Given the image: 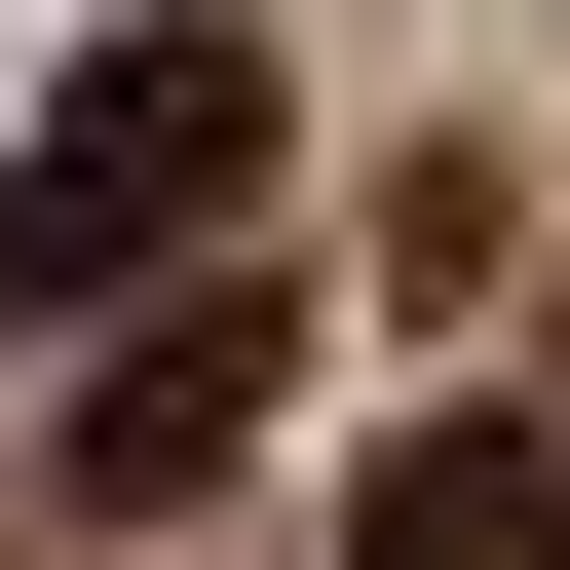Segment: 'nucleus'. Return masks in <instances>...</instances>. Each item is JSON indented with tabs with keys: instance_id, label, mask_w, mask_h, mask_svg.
<instances>
[{
	"instance_id": "nucleus-1",
	"label": "nucleus",
	"mask_w": 570,
	"mask_h": 570,
	"mask_svg": "<svg viewBox=\"0 0 570 570\" xmlns=\"http://www.w3.org/2000/svg\"><path fill=\"white\" fill-rule=\"evenodd\" d=\"M266 153H305V77H266L228 0L77 39V77H39V153H0V305L77 343V305H153V266H228V228H266Z\"/></svg>"
},
{
	"instance_id": "nucleus-3",
	"label": "nucleus",
	"mask_w": 570,
	"mask_h": 570,
	"mask_svg": "<svg viewBox=\"0 0 570 570\" xmlns=\"http://www.w3.org/2000/svg\"><path fill=\"white\" fill-rule=\"evenodd\" d=\"M343 570H570V419H532V381H419V419L343 456Z\"/></svg>"
},
{
	"instance_id": "nucleus-2",
	"label": "nucleus",
	"mask_w": 570,
	"mask_h": 570,
	"mask_svg": "<svg viewBox=\"0 0 570 570\" xmlns=\"http://www.w3.org/2000/svg\"><path fill=\"white\" fill-rule=\"evenodd\" d=\"M266 381H305V305H266V266H153V305L39 343V494H77V532H190V494L266 456Z\"/></svg>"
}]
</instances>
